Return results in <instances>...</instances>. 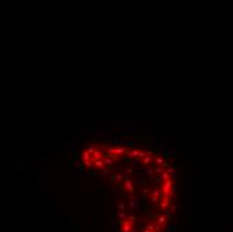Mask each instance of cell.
<instances>
[{
	"instance_id": "6da1fadb",
	"label": "cell",
	"mask_w": 233,
	"mask_h": 232,
	"mask_svg": "<svg viewBox=\"0 0 233 232\" xmlns=\"http://www.w3.org/2000/svg\"><path fill=\"white\" fill-rule=\"evenodd\" d=\"M82 170L110 192L116 232H166L176 172L165 156L138 144L94 140L78 154Z\"/></svg>"
}]
</instances>
